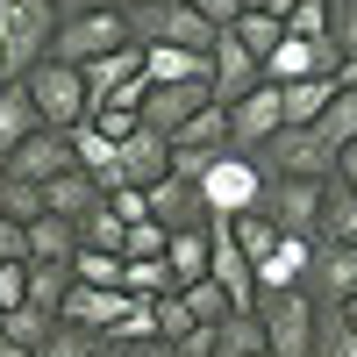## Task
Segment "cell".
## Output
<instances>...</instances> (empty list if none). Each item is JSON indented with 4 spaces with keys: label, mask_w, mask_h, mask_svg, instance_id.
I'll use <instances>...</instances> for the list:
<instances>
[{
    "label": "cell",
    "mask_w": 357,
    "mask_h": 357,
    "mask_svg": "<svg viewBox=\"0 0 357 357\" xmlns=\"http://www.w3.org/2000/svg\"><path fill=\"white\" fill-rule=\"evenodd\" d=\"M193 186H200V200H207V222H236V215H250V207L264 200V165L243 158V151H222Z\"/></svg>",
    "instance_id": "obj_1"
},
{
    "label": "cell",
    "mask_w": 357,
    "mask_h": 357,
    "mask_svg": "<svg viewBox=\"0 0 357 357\" xmlns=\"http://www.w3.org/2000/svg\"><path fill=\"white\" fill-rule=\"evenodd\" d=\"M57 36V8L50 0H0V50H8V79H22L29 65L50 57Z\"/></svg>",
    "instance_id": "obj_2"
},
{
    "label": "cell",
    "mask_w": 357,
    "mask_h": 357,
    "mask_svg": "<svg viewBox=\"0 0 357 357\" xmlns=\"http://www.w3.org/2000/svg\"><path fill=\"white\" fill-rule=\"evenodd\" d=\"M22 86H29V100H36V114H43V129H79L86 122V79H79V65H57V57H43V65H29L22 72Z\"/></svg>",
    "instance_id": "obj_3"
},
{
    "label": "cell",
    "mask_w": 357,
    "mask_h": 357,
    "mask_svg": "<svg viewBox=\"0 0 357 357\" xmlns=\"http://www.w3.org/2000/svg\"><path fill=\"white\" fill-rule=\"evenodd\" d=\"M122 43H136V36H129V15H122V8H100V15H72V22H57L50 57H57V65H93V57L122 50Z\"/></svg>",
    "instance_id": "obj_4"
},
{
    "label": "cell",
    "mask_w": 357,
    "mask_h": 357,
    "mask_svg": "<svg viewBox=\"0 0 357 357\" xmlns=\"http://www.w3.org/2000/svg\"><path fill=\"white\" fill-rule=\"evenodd\" d=\"M257 321H264V350L272 357H314V301L307 293H264Z\"/></svg>",
    "instance_id": "obj_5"
},
{
    "label": "cell",
    "mask_w": 357,
    "mask_h": 357,
    "mask_svg": "<svg viewBox=\"0 0 357 357\" xmlns=\"http://www.w3.org/2000/svg\"><path fill=\"white\" fill-rule=\"evenodd\" d=\"M321 186H329V178H264L257 215H272L279 236H307V243H314V229H321Z\"/></svg>",
    "instance_id": "obj_6"
},
{
    "label": "cell",
    "mask_w": 357,
    "mask_h": 357,
    "mask_svg": "<svg viewBox=\"0 0 357 357\" xmlns=\"http://www.w3.org/2000/svg\"><path fill=\"white\" fill-rule=\"evenodd\" d=\"M257 165H264V178H336V151L314 129H279L257 151Z\"/></svg>",
    "instance_id": "obj_7"
},
{
    "label": "cell",
    "mask_w": 357,
    "mask_h": 357,
    "mask_svg": "<svg viewBox=\"0 0 357 357\" xmlns=\"http://www.w3.org/2000/svg\"><path fill=\"white\" fill-rule=\"evenodd\" d=\"M129 36H136L143 50H151V43H172V50H200V57H207L222 29L200 22L193 8H136V15H129Z\"/></svg>",
    "instance_id": "obj_8"
},
{
    "label": "cell",
    "mask_w": 357,
    "mask_h": 357,
    "mask_svg": "<svg viewBox=\"0 0 357 357\" xmlns=\"http://www.w3.org/2000/svg\"><path fill=\"white\" fill-rule=\"evenodd\" d=\"M207 279L229 293V307H236V314H257V272H250V257L236 250L229 222H207Z\"/></svg>",
    "instance_id": "obj_9"
},
{
    "label": "cell",
    "mask_w": 357,
    "mask_h": 357,
    "mask_svg": "<svg viewBox=\"0 0 357 357\" xmlns=\"http://www.w3.org/2000/svg\"><path fill=\"white\" fill-rule=\"evenodd\" d=\"M279 129H286V107H279V86H272V79L229 107V151H243V158H257Z\"/></svg>",
    "instance_id": "obj_10"
},
{
    "label": "cell",
    "mask_w": 357,
    "mask_h": 357,
    "mask_svg": "<svg viewBox=\"0 0 357 357\" xmlns=\"http://www.w3.org/2000/svg\"><path fill=\"white\" fill-rule=\"evenodd\" d=\"M257 86H264V65H257V57L222 29L215 50H207V93H215V107H236L243 93H257Z\"/></svg>",
    "instance_id": "obj_11"
},
{
    "label": "cell",
    "mask_w": 357,
    "mask_h": 357,
    "mask_svg": "<svg viewBox=\"0 0 357 357\" xmlns=\"http://www.w3.org/2000/svg\"><path fill=\"white\" fill-rule=\"evenodd\" d=\"M65 172H79V151H72L65 129H36L8 165H0V178H29V186H50V178H65Z\"/></svg>",
    "instance_id": "obj_12"
},
{
    "label": "cell",
    "mask_w": 357,
    "mask_h": 357,
    "mask_svg": "<svg viewBox=\"0 0 357 357\" xmlns=\"http://www.w3.org/2000/svg\"><path fill=\"white\" fill-rule=\"evenodd\" d=\"M307 301H314V307H343V301H357V250H350V243H314Z\"/></svg>",
    "instance_id": "obj_13"
},
{
    "label": "cell",
    "mask_w": 357,
    "mask_h": 357,
    "mask_svg": "<svg viewBox=\"0 0 357 357\" xmlns=\"http://www.w3.org/2000/svg\"><path fill=\"white\" fill-rule=\"evenodd\" d=\"M207 100H215V93H207V79H186V86H151V93H143V129H158V136L172 143V136L186 129Z\"/></svg>",
    "instance_id": "obj_14"
},
{
    "label": "cell",
    "mask_w": 357,
    "mask_h": 357,
    "mask_svg": "<svg viewBox=\"0 0 357 357\" xmlns=\"http://www.w3.org/2000/svg\"><path fill=\"white\" fill-rule=\"evenodd\" d=\"M336 43H307V36H286L272 57H264V79L272 86H301V79H336Z\"/></svg>",
    "instance_id": "obj_15"
},
{
    "label": "cell",
    "mask_w": 357,
    "mask_h": 357,
    "mask_svg": "<svg viewBox=\"0 0 357 357\" xmlns=\"http://www.w3.org/2000/svg\"><path fill=\"white\" fill-rule=\"evenodd\" d=\"M79 79H86V114L107 107L114 93H129V86L143 79V43H122V50L93 57V65H79Z\"/></svg>",
    "instance_id": "obj_16"
},
{
    "label": "cell",
    "mask_w": 357,
    "mask_h": 357,
    "mask_svg": "<svg viewBox=\"0 0 357 357\" xmlns=\"http://www.w3.org/2000/svg\"><path fill=\"white\" fill-rule=\"evenodd\" d=\"M129 293H107V286H72L65 293V314H57V321H72V329H93V336H114V329H122V321H129Z\"/></svg>",
    "instance_id": "obj_17"
},
{
    "label": "cell",
    "mask_w": 357,
    "mask_h": 357,
    "mask_svg": "<svg viewBox=\"0 0 357 357\" xmlns=\"http://www.w3.org/2000/svg\"><path fill=\"white\" fill-rule=\"evenodd\" d=\"M143 200H151V222L172 236V229H207V200H200V186H193V178H158V186L151 193H143Z\"/></svg>",
    "instance_id": "obj_18"
},
{
    "label": "cell",
    "mask_w": 357,
    "mask_h": 357,
    "mask_svg": "<svg viewBox=\"0 0 357 357\" xmlns=\"http://www.w3.org/2000/svg\"><path fill=\"white\" fill-rule=\"evenodd\" d=\"M307 264H314V243L307 236H286V243L257 264V301L264 293H307Z\"/></svg>",
    "instance_id": "obj_19"
},
{
    "label": "cell",
    "mask_w": 357,
    "mask_h": 357,
    "mask_svg": "<svg viewBox=\"0 0 357 357\" xmlns=\"http://www.w3.org/2000/svg\"><path fill=\"white\" fill-rule=\"evenodd\" d=\"M158 178H172V143H165L158 129H136V136L122 143V186H143V193H151Z\"/></svg>",
    "instance_id": "obj_20"
},
{
    "label": "cell",
    "mask_w": 357,
    "mask_h": 357,
    "mask_svg": "<svg viewBox=\"0 0 357 357\" xmlns=\"http://www.w3.org/2000/svg\"><path fill=\"white\" fill-rule=\"evenodd\" d=\"M22 250H29V264H72V257H79V222L36 215V222L22 229Z\"/></svg>",
    "instance_id": "obj_21"
},
{
    "label": "cell",
    "mask_w": 357,
    "mask_h": 357,
    "mask_svg": "<svg viewBox=\"0 0 357 357\" xmlns=\"http://www.w3.org/2000/svg\"><path fill=\"white\" fill-rule=\"evenodd\" d=\"M36 129H43V114H36V100H29V86L8 79V86H0V165H8Z\"/></svg>",
    "instance_id": "obj_22"
},
{
    "label": "cell",
    "mask_w": 357,
    "mask_h": 357,
    "mask_svg": "<svg viewBox=\"0 0 357 357\" xmlns=\"http://www.w3.org/2000/svg\"><path fill=\"white\" fill-rule=\"evenodd\" d=\"M107 193L93 186V178H86V172H65V178H50V186H43V215H65V222H86V215H93V207H100Z\"/></svg>",
    "instance_id": "obj_23"
},
{
    "label": "cell",
    "mask_w": 357,
    "mask_h": 357,
    "mask_svg": "<svg viewBox=\"0 0 357 357\" xmlns=\"http://www.w3.org/2000/svg\"><path fill=\"white\" fill-rule=\"evenodd\" d=\"M314 243H350L357 250V193L343 186V178L321 186V229H314Z\"/></svg>",
    "instance_id": "obj_24"
},
{
    "label": "cell",
    "mask_w": 357,
    "mask_h": 357,
    "mask_svg": "<svg viewBox=\"0 0 357 357\" xmlns=\"http://www.w3.org/2000/svg\"><path fill=\"white\" fill-rule=\"evenodd\" d=\"M336 100V79H301V86H279V107H286V129H314Z\"/></svg>",
    "instance_id": "obj_25"
},
{
    "label": "cell",
    "mask_w": 357,
    "mask_h": 357,
    "mask_svg": "<svg viewBox=\"0 0 357 357\" xmlns=\"http://www.w3.org/2000/svg\"><path fill=\"white\" fill-rule=\"evenodd\" d=\"M172 151H193V158H222V151H229V107H215V100H207V107L193 114V122L172 136Z\"/></svg>",
    "instance_id": "obj_26"
},
{
    "label": "cell",
    "mask_w": 357,
    "mask_h": 357,
    "mask_svg": "<svg viewBox=\"0 0 357 357\" xmlns=\"http://www.w3.org/2000/svg\"><path fill=\"white\" fill-rule=\"evenodd\" d=\"M143 79H151V86H186V79H207V57H200V50L151 43V50H143Z\"/></svg>",
    "instance_id": "obj_27"
},
{
    "label": "cell",
    "mask_w": 357,
    "mask_h": 357,
    "mask_svg": "<svg viewBox=\"0 0 357 357\" xmlns=\"http://www.w3.org/2000/svg\"><path fill=\"white\" fill-rule=\"evenodd\" d=\"M122 293L129 301H165V293H178V279L165 257H122Z\"/></svg>",
    "instance_id": "obj_28"
},
{
    "label": "cell",
    "mask_w": 357,
    "mask_h": 357,
    "mask_svg": "<svg viewBox=\"0 0 357 357\" xmlns=\"http://www.w3.org/2000/svg\"><path fill=\"white\" fill-rule=\"evenodd\" d=\"M165 264H172V279H178V286L207 279V229H172V243H165Z\"/></svg>",
    "instance_id": "obj_29"
},
{
    "label": "cell",
    "mask_w": 357,
    "mask_h": 357,
    "mask_svg": "<svg viewBox=\"0 0 357 357\" xmlns=\"http://www.w3.org/2000/svg\"><path fill=\"white\" fill-rule=\"evenodd\" d=\"M229 236H236V250L250 257V272H257V264H264V257H272V250L286 243V236L272 229V215H257V207H250V215H236V222H229Z\"/></svg>",
    "instance_id": "obj_30"
},
{
    "label": "cell",
    "mask_w": 357,
    "mask_h": 357,
    "mask_svg": "<svg viewBox=\"0 0 357 357\" xmlns=\"http://www.w3.org/2000/svg\"><path fill=\"white\" fill-rule=\"evenodd\" d=\"M72 264H29V307L43 314H65V293H72Z\"/></svg>",
    "instance_id": "obj_31"
},
{
    "label": "cell",
    "mask_w": 357,
    "mask_h": 357,
    "mask_svg": "<svg viewBox=\"0 0 357 357\" xmlns=\"http://www.w3.org/2000/svg\"><path fill=\"white\" fill-rule=\"evenodd\" d=\"M314 136L329 143V151H350V143H357V93H350V86H336V100H329V114L314 122Z\"/></svg>",
    "instance_id": "obj_32"
},
{
    "label": "cell",
    "mask_w": 357,
    "mask_h": 357,
    "mask_svg": "<svg viewBox=\"0 0 357 357\" xmlns=\"http://www.w3.org/2000/svg\"><path fill=\"white\" fill-rule=\"evenodd\" d=\"M122 243H129V222H122V215H114V207L100 200L93 215L79 222V250H114V257H122Z\"/></svg>",
    "instance_id": "obj_33"
},
{
    "label": "cell",
    "mask_w": 357,
    "mask_h": 357,
    "mask_svg": "<svg viewBox=\"0 0 357 357\" xmlns=\"http://www.w3.org/2000/svg\"><path fill=\"white\" fill-rule=\"evenodd\" d=\"M314 357H357V329L343 307H314Z\"/></svg>",
    "instance_id": "obj_34"
},
{
    "label": "cell",
    "mask_w": 357,
    "mask_h": 357,
    "mask_svg": "<svg viewBox=\"0 0 357 357\" xmlns=\"http://www.w3.org/2000/svg\"><path fill=\"white\" fill-rule=\"evenodd\" d=\"M178 301H186V314L200 321V329H215V321H229L236 307H229V293L215 286V279H193V286H178Z\"/></svg>",
    "instance_id": "obj_35"
},
{
    "label": "cell",
    "mask_w": 357,
    "mask_h": 357,
    "mask_svg": "<svg viewBox=\"0 0 357 357\" xmlns=\"http://www.w3.org/2000/svg\"><path fill=\"white\" fill-rule=\"evenodd\" d=\"M229 36H236V43H243V50L257 57V65H264V57H272V50L286 43V22H272V15H243V22H236V29H229Z\"/></svg>",
    "instance_id": "obj_36"
},
{
    "label": "cell",
    "mask_w": 357,
    "mask_h": 357,
    "mask_svg": "<svg viewBox=\"0 0 357 357\" xmlns=\"http://www.w3.org/2000/svg\"><path fill=\"white\" fill-rule=\"evenodd\" d=\"M50 329H57V314H43V307H15V314H0V336L22 343V350H43Z\"/></svg>",
    "instance_id": "obj_37"
},
{
    "label": "cell",
    "mask_w": 357,
    "mask_h": 357,
    "mask_svg": "<svg viewBox=\"0 0 357 357\" xmlns=\"http://www.w3.org/2000/svg\"><path fill=\"white\" fill-rule=\"evenodd\" d=\"M72 279H79V286L122 293V257H114V250H79V257H72Z\"/></svg>",
    "instance_id": "obj_38"
},
{
    "label": "cell",
    "mask_w": 357,
    "mask_h": 357,
    "mask_svg": "<svg viewBox=\"0 0 357 357\" xmlns=\"http://www.w3.org/2000/svg\"><path fill=\"white\" fill-rule=\"evenodd\" d=\"M0 215L29 229V222L43 215V186H29V178H0Z\"/></svg>",
    "instance_id": "obj_39"
},
{
    "label": "cell",
    "mask_w": 357,
    "mask_h": 357,
    "mask_svg": "<svg viewBox=\"0 0 357 357\" xmlns=\"http://www.w3.org/2000/svg\"><path fill=\"white\" fill-rule=\"evenodd\" d=\"M151 321H158V336H165L172 350H178V343H186L193 329H200V321L186 314V301H178V293H165V301H151Z\"/></svg>",
    "instance_id": "obj_40"
},
{
    "label": "cell",
    "mask_w": 357,
    "mask_h": 357,
    "mask_svg": "<svg viewBox=\"0 0 357 357\" xmlns=\"http://www.w3.org/2000/svg\"><path fill=\"white\" fill-rule=\"evenodd\" d=\"M36 357H100V336H93V329H72V321H57Z\"/></svg>",
    "instance_id": "obj_41"
},
{
    "label": "cell",
    "mask_w": 357,
    "mask_h": 357,
    "mask_svg": "<svg viewBox=\"0 0 357 357\" xmlns=\"http://www.w3.org/2000/svg\"><path fill=\"white\" fill-rule=\"evenodd\" d=\"M286 36H307V43H329V0H301L286 15Z\"/></svg>",
    "instance_id": "obj_42"
},
{
    "label": "cell",
    "mask_w": 357,
    "mask_h": 357,
    "mask_svg": "<svg viewBox=\"0 0 357 357\" xmlns=\"http://www.w3.org/2000/svg\"><path fill=\"white\" fill-rule=\"evenodd\" d=\"M329 43L336 57H357V0H329Z\"/></svg>",
    "instance_id": "obj_43"
},
{
    "label": "cell",
    "mask_w": 357,
    "mask_h": 357,
    "mask_svg": "<svg viewBox=\"0 0 357 357\" xmlns=\"http://www.w3.org/2000/svg\"><path fill=\"white\" fill-rule=\"evenodd\" d=\"M15 307H29V257L0 264V314H15Z\"/></svg>",
    "instance_id": "obj_44"
},
{
    "label": "cell",
    "mask_w": 357,
    "mask_h": 357,
    "mask_svg": "<svg viewBox=\"0 0 357 357\" xmlns=\"http://www.w3.org/2000/svg\"><path fill=\"white\" fill-rule=\"evenodd\" d=\"M165 243H172V236H165L158 222H129V243H122V257H165Z\"/></svg>",
    "instance_id": "obj_45"
},
{
    "label": "cell",
    "mask_w": 357,
    "mask_h": 357,
    "mask_svg": "<svg viewBox=\"0 0 357 357\" xmlns=\"http://www.w3.org/2000/svg\"><path fill=\"white\" fill-rule=\"evenodd\" d=\"M186 8H193L200 22H215V29H236V22H243V0H186Z\"/></svg>",
    "instance_id": "obj_46"
},
{
    "label": "cell",
    "mask_w": 357,
    "mask_h": 357,
    "mask_svg": "<svg viewBox=\"0 0 357 357\" xmlns=\"http://www.w3.org/2000/svg\"><path fill=\"white\" fill-rule=\"evenodd\" d=\"M29 250H22V222H8L0 215V264H22Z\"/></svg>",
    "instance_id": "obj_47"
},
{
    "label": "cell",
    "mask_w": 357,
    "mask_h": 357,
    "mask_svg": "<svg viewBox=\"0 0 357 357\" xmlns=\"http://www.w3.org/2000/svg\"><path fill=\"white\" fill-rule=\"evenodd\" d=\"M57 8V22H72V15H100V8H114V0H50Z\"/></svg>",
    "instance_id": "obj_48"
},
{
    "label": "cell",
    "mask_w": 357,
    "mask_h": 357,
    "mask_svg": "<svg viewBox=\"0 0 357 357\" xmlns=\"http://www.w3.org/2000/svg\"><path fill=\"white\" fill-rule=\"evenodd\" d=\"M122 357H178L165 336H143V343H122Z\"/></svg>",
    "instance_id": "obj_49"
},
{
    "label": "cell",
    "mask_w": 357,
    "mask_h": 357,
    "mask_svg": "<svg viewBox=\"0 0 357 357\" xmlns=\"http://www.w3.org/2000/svg\"><path fill=\"white\" fill-rule=\"evenodd\" d=\"M336 178H343V186L357 193V143H350V151H336Z\"/></svg>",
    "instance_id": "obj_50"
},
{
    "label": "cell",
    "mask_w": 357,
    "mask_h": 357,
    "mask_svg": "<svg viewBox=\"0 0 357 357\" xmlns=\"http://www.w3.org/2000/svg\"><path fill=\"white\" fill-rule=\"evenodd\" d=\"M336 86H350V93H357V57H343V65H336Z\"/></svg>",
    "instance_id": "obj_51"
},
{
    "label": "cell",
    "mask_w": 357,
    "mask_h": 357,
    "mask_svg": "<svg viewBox=\"0 0 357 357\" xmlns=\"http://www.w3.org/2000/svg\"><path fill=\"white\" fill-rule=\"evenodd\" d=\"M0 357H36V350H22V343H8V336H0Z\"/></svg>",
    "instance_id": "obj_52"
},
{
    "label": "cell",
    "mask_w": 357,
    "mask_h": 357,
    "mask_svg": "<svg viewBox=\"0 0 357 357\" xmlns=\"http://www.w3.org/2000/svg\"><path fill=\"white\" fill-rule=\"evenodd\" d=\"M114 8H122V15H136V8H151V0H114Z\"/></svg>",
    "instance_id": "obj_53"
},
{
    "label": "cell",
    "mask_w": 357,
    "mask_h": 357,
    "mask_svg": "<svg viewBox=\"0 0 357 357\" xmlns=\"http://www.w3.org/2000/svg\"><path fill=\"white\" fill-rule=\"evenodd\" d=\"M343 321H350V329H357V301H343Z\"/></svg>",
    "instance_id": "obj_54"
},
{
    "label": "cell",
    "mask_w": 357,
    "mask_h": 357,
    "mask_svg": "<svg viewBox=\"0 0 357 357\" xmlns=\"http://www.w3.org/2000/svg\"><path fill=\"white\" fill-rule=\"evenodd\" d=\"M0 86H8V50H0Z\"/></svg>",
    "instance_id": "obj_55"
},
{
    "label": "cell",
    "mask_w": 357,
    "mask_h": 357,
    "mask_svg": "<svg viewBox=\"0 0 357 357\" xmlns=\"http://www.w3.org/2000/svg\"><path fill=\"white\" fill-rule=\"evenodd\" d=\"M257 357H272V350H257Z\"/></svg>",
    "instance_id": "obj_56"
}]
</instances>
